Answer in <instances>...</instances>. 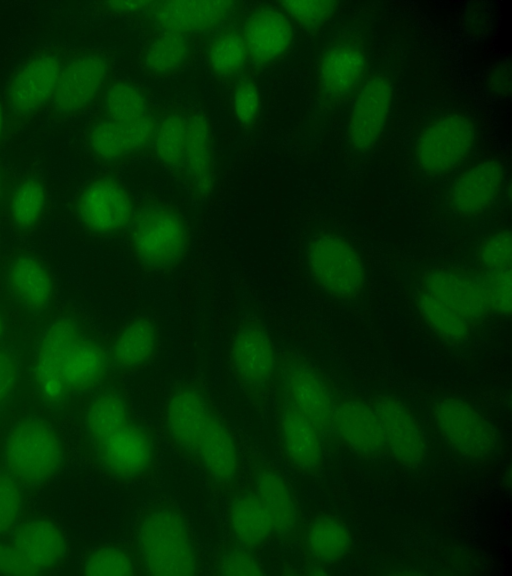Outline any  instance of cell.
<instances>
[{"label":"cell","instance_id":"obj_40","mask_svg":"<svg viewBox=\"0 0 512 576\" xmlns=\"http://www.w3.org/2000/svg\"><path fill=\"white\" fill-rule=\"evenodd\" d=\"M22 502L21 484L6 470L0 472V538L8 536L18 524Z\"/></svg>","mask_w":512,"mask_h":576},{"label":"cell","instance_id":"obj_11","mask_svg":"<svg viewBox=\"0 0 512 576\" xmlns=\"http://www.w3.org/2000/svg\"><path fill=\"white\" fill-rule=\"evenodd\" d=\"M138 202L114 171L98 173L76 192L71 211L89 235L119 238L131 225Z\"/></svg>","mask_w":512,"mask_h":576},{"label":"cell","instance_id":"obj_5","mask_svg":"<svg viewBox=\"0 0 512 576\" xmlns=\"http://www.w3.org/2000/svg\"><path fill=\"white\" fill-rule=\"evenodd\" d=\"M417 306L425 323L448 342H461L491 313L492 299L484 273L437 269L420 283Z\"/></svg>","mask_w":512,"mask_h":576},{"label":"cell","instance_id":"obj_33","mask_svg":"<svg viewBox=\"0 0 512 576\" xmlns=\"http://www.w3.org/2000/svg\"><path fill=\"white\" fill-rule=\"evenodd\" d=\"M306 555L322 564L341 560L350 551L352 535L338 517L321 514L303 527L299 537Z\"/></svg>","mask_w":512,"mask_h":576},{"label":"cell","instance_id":"obj_31","mask_svg":"<svg viewBox=\"0 0 512 576\" xmlns=\"http://www.w3.org/2000/svg\"><path fill=\"white\" fill-rule=\"evenodd\" d=\"M365 68L366 55L360 42L354 38L337 40L320 57V88L327 97L342 99L358 86Z\"/></svg>","mask_w":512,"mask_h":576},{"label":"cell","instance_id":"obj_39","mask_svg":"<svg viewBox=\"0 0 512 576\" xmlns=\"http://www.w3.org/2000/svg\"><path fill=\"white\" fill-rule=\"evenodd\" d=\"M231 105L238 123L245 129H251L260 112V92L257 84L246 77L234 81Z\"/></svg>","mask_w":512,"mask_h":576},{"label":"cell","instance_id":"obj_21","mask_svg":"<svg viewBox=\"0 0 512 576\" xmlns=\"http://www.w3.org/2000/svg\"><path fill=\"white\" fill-rule=\"evenodd\" d=\"M50 208L49 187L39 170L28 169L11 175L0 203V214L17 237L34 234Z\"/></svg>","mask_w":512,"mask_h":576},{"label":"cell","instance_id":"obj_20","mask_svg":"<svg viewBox=\"0 0 512 576\" xmlns=\"http://www.w3.org/2000/svg\"><path fill=\"white\" fill-rule=\"evenodd\" d=\"M272 396L283 458L300 473H317L323 462L322 433L280 392L272 390Z\"/></svg>","mask_w":512,"mask_h":576},{"label":"cell","instance_id":"obj_25","mask_svg":"<svg viewBox=\"0 0 512 576\" xmlns=\"http://www.w3.org/2000/svg\"><path fill=\"white\" fill-rule=\"evenodd\" d=\"M193 200H206L214 190L215 164L212 126L206 114L187 108L186 147L181 182Z\"/></svg>","mask_w":512,"mask_h":576},{"label":"cell","instance_id":"obj_2","mask_svg":"<svg viewBox=\"0 0 512 576\" xmlns=\"http://www.w3.org/2000/svg\"><path fill=\"white\" fill-rule=\"evenodd\" d=\"M88 394L83 431L96 465L122 483L154 476L160 463L158 435L134 410L123 376L109 372Z\"/></svg>","mask_w":512,"mask_h":576},{"label":"cell","instance_id":"obj_35","mask_svg":"<svg viewBox=\"0 0 512 576\" xmlns=\"http://www.w3.org/2000/svg\"><path fill=\"white\" fill-rule=\"evenodd\" d=\"M80 573L89 576L141 575L136 552L130 542L103 544L88 551L82 558Z\"/></svg>","mask_w":512,"mask_h":576},{"label":"cell","instance_id":"obj_9","mask_svg":"<svg viewBox=\"0 0 512 576\" xmlns=\"http://www.w3.org/2000/svg\"><path fill=\"white\" fill-rule=\"evenodd\" d=\"M67 46L53 44L32 51L12 72L2 99L5 143L46 110L55 91Z\"/></svg>","mask_w":512,"mask_h":576},{"label":"cell","instance_id":"obj_41","mask_svg":"<svg viewBox=\"0 0 512 576\" xmlns=\"http://www.w3.org/2000/svg\"><path fill=\"white\" fill-rule=\"evenodd\" d=\"M279 9L307 29H315L327 21L336 9L334 1H281Z\"/></svg>","mask_w":512,"mask_h":576},{"label":"cell","instance_id":"obj_36","mask_svg":"<svg viewBox=\"0 0 512 576\" xmlns=\"http://www.w3.org/2000/svg\"><path fill=\"white\" fill-rule=\"evenodd\" d=\"M208 64L213 74L223 80L235 78L248 61L242 33L227 29L216 35L207 52Z\"/></svg>","mask_w":512,"mask_h":576},{"label":"cell","instance_id":"obj_29","mask_svg":"<svg viewBox=\"0 0 512 576\" xmlns=\"http://www.w3.org/2000/svg\"><path fill=\"white\" fill-rule=\"evenodd\" d=\"M248 60L266 66L282 58L293 41L289 18L278 8L265 7L251 12L243 26Z\"/></svg>","mask_w":512,"mask_h":576},{"label":"cell","instance_id":"obj_4","mask_svg":"<svg viewBox=\"0 0 512 576\" xmlns=\"http://www.w3.org/2000/svg\"><path fill=\"white\" fill-rule=\"evenodd\" d=\"M88 121L84 144L92 157L107 168L149 151L155 129L150 96L128 84L108 88Z\"/></svg>","mask_w":512,"mask_h":576},{"label":"cell","instance_id":"obj_28","mask_svg":"<svg viewBox=\"0 0 512 576\" xmlns=\"http://www.w3.org/2000/svg\"><path fill=\"white\" fill-rule=\"evenodd\" d=\"M159 345L154 319L140 315L128 320L109 337L110 372L124 377L145 368L154 360Z\"/></svg>","mask_w":512,"mask_h":576},{"label":"cell","instance_id":"obj_32","mask_svg":"<svg viewBox=\"0 0 512 576\" xmlns=\"http://www.w3.org/2000/svg\"><path fill=\"white\" fill-rule=\"evenodd\" d=\"M186 125L187 107L169 104L155 108V129L149 151L179 182L184 171Z\"/></svg>","mask_w":512,"mask_h":576},{"label":"cell","instance_id":"obj_13","mask_svg":"<svg viewBox=\"0 0 512 576\" xmlns=\"http://www.w3.org/2000/svg\"><path fill=\"white\" fill-rule=\"evenodd\" d=\"M305 262L317 287L335 299L351 300L365 289V262L358 249L339 234L315 235L306 247Z\"/></svg>","mask_w":512,"mask_h":576},{"label":"cell","instance_id":"obj_22","mask_svg":"<svg viewBox=\"0 0 512 576\" xmlns=\"http://www.w3.org/2000/svg\"><path fill=\"white\" fill-rule=\"evenodd\" d=\"M393 84L383 74L371 75L356 95L347 120L348 143L357 151L372 149L386 125L393 101Z\"/></svg>","mask_w":512,"mask_h":576},{"label":"cell","instance_id":"obj_42","mask_svg":"<svg viewBox=\"0 0 512 576\" xmlns=\"http://www.w3.org/2000/svg\"><path fill=\"white\" fill-rule=\"evenodd\" d=\"M19 376L18 360L15 354L0 348V408L14 390Z\"/></svg>","mask_w":512,"mask_h":576},{"label":"cell","instance_id":"obj_18","mask_svg":"<svg viewBox=\"0 0 512 576\" xmlns=\"http://www.w3.org/2000/svg\"><path fill=\"white\" fill-rule=\"evenodd\" d=\"M475 139V127L466 116L441 115L420 131L414 145L416 163L430 175L450 172L468 157Z\"/></svg>","mask_w":512,"mask_h":576},{"label":"cell","instance_id":"obj_37","mask_svg":"<svg viewBox=\"0 0 512 576\" xmlns=\"http://www.w3.org/2000/svg\"><path fill=\"white\" fill-rule=\"evenodd\" d=\"M211 570L214 575L225 576L265 574L257 553L229 535L218 547Z\"/></svg>","mask_w":512,"mask_h":576},{"label":"cell","instance_id":"obj_1","mask_svg":"<svg viewBox=\"0 0 512 576\" xmlns=\"http://www.w3.org/2000/svg\"><path fill=\"white\" fill-rule=\"evenodd\" d=\"M161 430L215 494L227 497L240 484L242 456L235 434L202 380H185L172 388L162 409Z\"/></svg>","mask_w":512,"mask_h":576},{"label":"cell","instance_id":"obj_16","mask_svg":"<svg viewBox=\"0 0 512 576\" xmlns=\"http://www.w3.org/2000/svg\"><path fill=\"white\" fill-rule=\"evenodd\" d=\"M272 390L280 392L322 435L332 430L336 393L307 360L290 352L278 354Z\"/></svg>","mask_w":512,"mask_h":576},{"label":"cell","instance_id":"obj_46","mask_svg":"<svg viewBox=\"0 0 512 576\" xmlns=\"http://www.w3.org/2000/svg\"><path fill=\"white\" fill-rule=\"evenodd\" d=\"M7 328H8V318L0 302V342L3 339Z\"/></svg>","mask_w":512,"mask_h":576},{"label":"cell","instance_id":"obj_47","mask_svg":"<svg viewBox=\"0 0 512 576\" xmlns=\"http://www.w3.org/2000/svg\"><path fill=\"white\" fill-rule=\"evenodd\" d=\"M1 216V214H0ZM1 262H2V258H1V251H0V267H1Z\"/></svg>","mask_w":512,"mask_h":576},{"label":"cell","instance_id":"obj_43","mask_svg":"<svg viewBox=\"0 0 512 576\" xmlns=\"http://www.w3.org/2000/svg\"><path fill=\"white\" fill-rule=\"evenodd\" d=\"M152 1H97L95 6L103 13L110 15H139L142 14Z\"/></svg>","mask_w":512,"mask_h":576},{"label":"cell","instance_id":"obj_14","mask_svg":"<svg viewBox=\"0 0 512 576\" xmlns=\"http://www.w3.org/2000/svg\"><path fill=\"white\" fill-rule=\"evenodd\" d=\"M67 552L62 529L48 518L18 523L0 540V574L39 575L56 568Z\"/></svg>","mask_w":512,"mask_h":576},{"label":"cell","instance_id":"obj_6","mask_svg":"<svg viewBox=\"0 0 512 576\" xmlns=\"http://www.w3.org/2000/svg\"><path fill=\"white\" fill-rule=\"evenodd\" d=\"M141 575H201L203 564L195 533L169 498L156 499L138 514L131 541Z\"/></svg>","mask_w":512,"mask_h":576},{"label":"cell","instance_id":"obj_3","mask_svg":"<svg viewBox=\"0 0 512 576\" xmlns=\"http://www.w3.org/2000/svg\"><path fill=\"white\" fill-rule=\"evenodd\" d=\"M109 337L75 304L58 309L41 331L33 377L50 402L88 394L109 374Z\"/></svg>","mask_w":512,"mask_h":576},{"label":"cell","instance_id":"obj_27","mask_svg":"<svg viewBox=\"0 0 512 576\" xmlns=\"http://www.w3.org/2000/svg\"><path fill=\"white\" fill-rule=\"evenodd\" d=\"M504 181L502 164L484 160L463 171L447 193L450 209L464 218L485 213L498 198Z\"/></svg>","mask_w":512,"mask_h":576},{"label":"cell","instance_id":"obj_24","mask_svg":"<svg viewBox=\"0 0 512 576\" xmlns=\"http://www.w3.org/2000/svg\"><path fill=\"white\" fill-rule=\"evenodd\" d=\"M234 5L233 1L213 0L152 1L141 15L156 31L192 37L219 27Z\"/></svg>","mask_w":512,"mask_h":576},{"label":"cell","instance_id":"obj_34","mask_svg":"<svg viewBox=\"0 0 512 576\" xmlns=\"http://www.w3.org/2000/svg\"><path fill=\"white\" fill-rule=\"evenodd\" d=\"M193 56L191 36L157 31L146 40L139 62L148 75L168 77L184 69Z\"/></svg>","mask_w":512,"mask_h":576},{"label":"cell","instance_id":"obj_12","mask_svg":"<svg viewBox=\"0 0 512 576\" xmlns=\"http://www.w3.org/2000/svg\"><path fill=\"white\" fill-rule=\"evenodd\" d=\"M277 357L263 322L254 316L244 317L231 337L230 368L247 399L260 412L272 395Z\"/></svg>","mask_w":512,"mask_h":576},{"label":"cell","instance_id":"obj_26","mask_svg":"<svg viewBox=\"0 0 512 576\" xmlns=\"http://www.w3.org/2000/svg\"><path fill=\"white\" fill-rule=\"evenodd\" d=\"M332 429L363 458L375 459L387 453L379 417L371 404L361 399L336 396Z\"/></svg>","mask_w":512,"mask_h":576},{"label":"cell","instance_id":"obj_44","mask_svg":"<svg viewBox=\"0 0 512 576\" xmlns=\"http://www.w3.org/2000/svg\"><path fill=\"white\" fill-rule=\"evenodd\" d=\"M12 173H10L0 162V203Z\"/></svg>","mask_w":512,"mask_h":576},{"label":"cell","instance_id":"obj_19","mask_svg":"<svg viewBox=\"0 0 512 576\" xmlns=\"http://www.w3.org/2000/svg\"><path fill=\"white\" fill-rule=\"evenodd\" d=\"M436 427L447 444L462 457L481 460L493 455L498 447L492 424L467 401L449 396L433 408Z\"/></svg>","mask_w":512,"mask_h":576},{"label":"cell","instance_id":"obj_45","mask_svg":"<svg viewBox=\"0 0 512 576\" xmlns=\"http://www.w3.org/2000/svg\"><path fill=\"white\" fill-rule=\"evenodd\" d=\"M4 133H5V110L2 95H0V149L2 145L5 144Z\"/></svg>","mask_w":512,"mask_h":576},{"label":"cell","instance_id":"obj_10","mask_svg":"<svg viewBox=\"0 0 512 576\" xmlns=\"http://www.w3.org/2000/svg\"><path fill=\"white\" fill-rule=\"evenodd\" d=\"M113 56L101 48H68L60 76L46 108L56 123L77 118L97 105L112 82Z\"/></svg>","mask_w":512,"mask_h":576},{"label":"cell","instance_id":"obj_38","mask_svg":"<svg viewBox=\"0 0 512 576\" xmlns=\"http://www.w3.org/2000/svg\"><path fill=\"white\" fill-rule=\"evenodd\" d=\"M476 255L483 271L511 270L512 238L510 230L501 229L487 236L480 243Z\"/></svg>","mask_w":512,"mask_h":576},{"label":"cell","instance_id":"obj_7","mask_svg":"<svg viewBox=\"0 0 512 576\" xmlns=\"http://www.w3.org/2000/svg\"><path fill=\"white\" fill-rule=\"evenodd\" d=\"M56 299L55 277L38 252L17 247L2 259L0 302L14 328L42 331L57 311Z\"/></svg>","mask_w":512,"mask_h":576},{"label":"cell","instance_id":"obj_15","mask_svg":"<svg viewBox=\"0 0 512 576\" xmlns=\"http://www.w3.org/2000/svg\"><path fill=\"white\" fill-rule=\"evenodd\" d=\"M62 456V443L55 429L37 418L18 422L5 440L6 471L21 485L34 486L48 480Z\"/></svg>","mask_w":512,"mask_h":576},{"label":"cell","instance_id":"obj_23","mask_svg":"<svg viewBox=\"0 0 512 576\" xmlns=\"http://www.w3.org/2000/svg\"><path fill=\"white\" fill-rule=\"evenodd\" d=\"M371 406L381 422L387 453L405 467H419L426 459L427 443L411 410L392 395L375 397Z\"/></svg>","mask_w":512,"mask_h":576},{"label":"cell","instance_id":"obj_17","mask_svg":"<svg viewBox=\"0 0 512 576\" xmlns=\"http://www.w3.org/2000/svg\"><path fill=\"white\" fill-rule=\"evenodd\" d=\"M247 481L268 511L274 539L283 543L299 540L304 527L301 510L287 479L261 452L245 449Z\"/></svg>","mask_w":512,"mask_h":576},{"label":"cell","instance_id":"obj_8","mask_svg":"<svg viewBox=\"0 0 512 576\" xmlns=\"http://www.w3.org/2000/svg\"><path fill=\"white\" fill-rule=\"evenodd\" d=\"M124 236L132 258L142 270L165 273L174 270L186 256L190 228L177 207L148 198L138 202Z\"/></svg>","mask_w":512,"mask_h":576},{"label":"cell","instance_id":"obj_30","mask_svg":"<svg viewBox=\"0 0 512 576\" xmlns=\"http://www.w3.org/2000/svg\"><path fill=\"white\" fill-rule=\"evenodd\" d=\"M228 535L254 552L274 539V526L265 506L246 480L227 496Z\"/></svg>","mask_w":512,"mask_h":576}]
</instances>
